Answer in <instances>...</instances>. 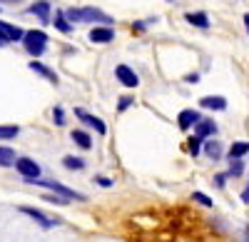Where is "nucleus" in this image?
Returning <instances> with one entry per match:
<instances>
[{"instance_id":"f8f14e48","label":"nucleus","mask_w":249,"mask_h":242,"mask_svg":"<svg viewBox=\"0 0 249 242\" xmlns=\"http://www.w3.org/2000/svg\"><path fill=\"white\" fill-rule=\"evenodd\" d=\"M30 13L37 15L43 23H50V3H48V0H37V3H33L30 5Z\"/></svg>"},{"instance_id":"393cba45","label":"nucleus","mask_w":249,"mask_h":242,"mask_svg":"<svg viewBox=\"0 0 249 242\" xmlns=\"http://www.w3.org/2000/svg\"><path fill=\"white\" fill-rule=\"evenodd\" d=\"M192 200H197V203H199V205H204V207H212V205H214V203H212V200L207 197L204 192H195V195H192Z\"/></svg>"},{"instance_id":"6ab92c4d","label":"nucleus","mask_w":249,"mask_h":242,"mask_svg":"<svg viewBox=\"0 0 249 242\" xmlns=\"http://www.w3.org/2000/svg\"><path fill=\"white\" fill-rule=\"evenodd\" d=\"M55 28H57L60 33H72V23H68L65 13H57V15H55Z\"/></svg>"},{"instance_id":"4be33fe9","label":"nucleus","mask_w":249,"mask_h":242,"mask_svg":"<svg viewBox=\"0 0 249 242\" xmlns=\"http://www.w3.org/2000/svg\"><path fill=\"white\" fill-rule=\"evenodd\" d=\"M242 170H244V163H242V157H232V165H230V177H239L242 175Z\"/></svg>"},{"instance_id":"f3484780","label":"nucleus","mask_w":249,"mask_h":242,"mask_svg":"<svg viewBox=\"0 0 249 242\" xmlns=\"http://www.w3.org/2000/svg\"><path fill=\"white\" fill-rule=\"evenodd\" d=\"M15 150L13 148H3L0 145V168H10V165H15Z\"/></svg>"},{"instance_id":"b1692460","label":"nucleus","mask_w":249,"mask_h":242,"mask_svg":"<svg viewBox=\"0 0 249 242\" xmlns=\"http://www.w3.org/2000/svg\"><path fill=\"white\" fill-rule=\"evenodd\" d=\"M187 148H190V155L197 157V155H199V148H202V137H197V135L190 137V145H187Z\"/></svg>"},{"instance_id":"20e7f679","label":"nucleus","mask_w":249,"mask_h":242,"mask_svg":"<svg viewBox=\"0 0 249 242\" xmlns=\"http://www.w3.org/2000/svg\"><path fill=\"white\" fill-rule=\"evenodd\" d=\"M15 170L23 175L25 180H33V177H40V165L30 157H18L15 160Z\"/></svg>"},{"instance_id":"a878e982","label":"nucleus","mask_w":249,"mask_h":242,"mask_svg":"<svg viewBox=\"0 0 249 242\" xmlns=\"http://www.w3.org/2000/svg\"><path fill=\"white\" fill-rule=\"evenodd\" d=\"M53 117H55V125H65V112H62V108H55Z\"/></svg>"},{"instance_id":"cd10ccee","label":"nucleus","mask_w":249,"mask_h":242,"mask_svg":"<svg viewBox=\"0 0 249 242\" xmlns=\"http://www.w3.org/2000/svg\"><path fill=\"white\" fill-rule=\"evenodd\" d=\"M132 105V97H120V110H127Z\"/></svg>"},{"instance_id":"7c9ffc66","label":"nucleus","mask_w":249,"mask_h":242,"mask_svg":"<svg viewBox=\"0 0 249 242\" xmlns=\"http://www.w3.org/2000/svg\"><path fill=\"white\" fill-rule=\"evenodd\" d=\"M242 197H244V203H249V190H244V192H242Z\"/></svg>"},{"instance_id":"473e14b6","label":"nucleus","mask_w":249,"mask_h":242,"mask_svg":"<svg viewBox=\"0 0 249 242\" xmlns=\"http://www.w3.org/2000/svg\"><path fill=\"white\" fill-rule=\"evenodd\" d=\"M170 3H175V0H170Z\"/></svg>"},{"instance_id":"2eb2a0df","label":"nucleus","mask_w":249,"mask_h":242,"mask_svg":"<svg viewBox=\"0 0 249 242\" xmlns=\"http://www.w3.org/2000/svg\"><path fill=\"white\" fill-rule=\"evenodd\" d=\"M72 140H75V145H80L82 150H90L92 148V137L88 135V132H82V130H72V135H70Z\"/></svg>"},{"instance_id":"4468645a","label":"nucleus","mask_w":249,"mask_h":242,"mask_svg":"<svg viewBox=\"0 0 249 242\" xmlns=\"http://www.w3.org/2000/svg\"><path fill=\"white\" fill-rule=\"evenodd\" d=\"M30 70H35V73H40L43 77H48L50 83H57L55 70H50V68H48V65H43V63H37V60H33V63H30Z\"/></svg>"},{"instance_id":"2f4dec72","label":"nucleus","mask_w":249,"mask_h":242,"mask_svg":"<svg viewBox=\"0 0 249 242\" xmlns=\"http://www.w3.org/2000/svg\"><path fill=\"white\" fill-rule=\"evenodd\" d=\"M244 25H247V33H249V13L244 15Z\"/></svg>"},{"instance_id":"c85d7f7f","label":"nucleus","mask_w":249,"mask_h":242,"mask_svg":"<svg viewBox=\"0 0 249 242\" xmlns=\"http://www.w3.org/2000/svg\"><path fill=\"white\" fill-rule=\"evenodd\" d=\"M97 183H100L102 187H110V185H112V183H110V180H107V177H97Z\"/></svg>"},{"instance_id":"6e6552de","label":"nucleus","mask_w":249,"mask_h":242,"mask_svg":"<svg viewBox=\"0 0 249 242\" xmlns=\"http://www.w3.org/2000/svg\"><path fill=\"white\" fill-rule=\"evenodd\" d=\"M217 132V125H214V120H207V117H199L197 120V125H195V135L197 137H210V135H214Z\"/></svg>"},{"instance_id":"1a4fd4ad","label":"nucleus","mask_w":249,"mask_h":242,"mask_svg":"<svg viewBox=\"0 0 249 242\" xmlns=\"http://www.w3.org/2000/svg\"><path fill=\"white\" fill-rule=\"evenodd\" d=\"M202 115L197 112V110H182L179 112V117H177V125L182 128V130H190L192 125H197V120H199Z\"/></svg>"},{"instance_id":"f03ea898","label":"nucleus","mask_w":249,"mask_h":242,"mask_svg":"<svg viewBox=\"0 0 249 242\" xmlns=\"http://www.w3.org/2000/svg\"><path fill=\"white\" fill-rule=\"evenodd\" d=\"M23 43H25V50L33 55V57H40L48 48V35L43 30H28L23 35Z\"/></svg>"},{"instance_id":"7ed1b4c3","label":"nucleus","mask_w":249,"mask_h":242,"mask_svg":"<svg viewBox=\"0 0 249 242\" xmlns=\"http://www.w3.org/2000/svg\"><path fill=\"white\" fill-rule=\"evenodd\" d=\"M28 183L30 185H37V187H48L50 192L62 195V197H68V200H85V195H82V192H75V190L60 185V183H53V180H37V177H33V180H28Z\"/></svg>"},{"instance_id":"f257e3e1","label":"nucleus","mask_w":249,"mask_h":242,"mask_svg":"<svg viewBox=\"0 0 249 242\" xmlns=\"http://www.w3.org/2000/svg\"><path fill=\"white\" fill-rule=\"evenodd\" d=\"M65 18L70 23H102V25L112 23V18L105 15L102 10H97V8H80V10L70 8V10H65Z\"/></svg>"},{"instance_id":"5701e85b","label":"nucleus","mask_w":249,"mask_h":242,"mask_svg":"<svg viewBox=\"0 0 249 242\" xmlns=\"http://www.w3.org/2000/svg\"><path fill=\"white\" fill-rule=\"evenodd\" d=\"M62 163H65L68 170H82V168H85V163H82L80 157H72V155H68L65 160H62Z\"/></svg>"},{"instance_id":"bb28decb","label":"nucleus","mask_w":249,"mask_h":242,"mask_svg":"<svg viewBox=\"0 0 249 242\" xmlns=\"http://www.w3.org/2000/svg\"><path fill=\"white\" fill-rule=\"evenodd\" d=\"M227 177H230V175H217V177H214V185H217V187H224V185H227Z\"/></svg>"},{"instance_id":"9b49d317","label":"nucleus","mask_w":249,"mask_h":242,"mask_svg":"<svg viewBox=\"0 0 249 242\" xmlns=\"http://www.w3.org/2000/svg\"><path fill=\"white\" fill-rule=\"evenodd\" d=\"M199 105L207 108V110H227V100L219 97V95H207L199 100Z\"/></svg>"},{"instance_id":"dca6fc26","label":"nucleus","mask_w":249,"mask_h":242,"mask_svg":"<svg viewBox=\"0 0 249 242\" xmlns=\"http://www.w3.org/2000/svg\"><path fill=\"white\" fill-rule=\"evenodd\" d=\"M187 23H192L197 28H210V18H207V13H187Z\"/></svg>"},{"instance_id":"423d86ee","label":"nucleus","mask_w":249,"mask_h":242,"mask_svg":"<svg viewBox=\"0 0 249 242\" xmlns=\"http://www.w3.org/2000/svg\"><path fill=\"white\" fill-rule=\"evenodd\" d=\"M115 75H117V80H120L124 88H137V85H140L137 73H135L132 68H127V65H117V68H115Z\"/></svg>"},{"instance_id":"9d476101","label":"nucleus","mask_w":249,"mask_h":242,"mask_svg":"<svg viewBox=\"0 0 249 242\" xmlns=\"http://www.w3.org/2000/svg\"><path fill=\"white\" fill-rule=\"evenodd\" d=\"M90 40L92 43H110V40H115V30L112 28H92L90 30Z\"/></svg>"},{"instance_id":"c756f323","label":"nucleus","mask_w":249,"mask_h":242,"mask_svg":"<svg viewBox=\"0 0 249 242\" xmlns=\"http://www.w3.org/2000/svg\"><path fill=\"white\" fill-rule=\"evenodd\" d=\"M3 45H8V37H5L3 33H0V48H3Z\"/></svg>"},{"instance_id":"412c9836","label":"nucleus","mask_w":249,"mask_h":242,"mask_svg":"<svg viewBox=\"0 0 249 242\" xmlns=\"http://www.w3.org/2000/svg\"><path fill=\"white\" fill-rule=\"evenodd\" d=\"M249 152V143H234L232 148H230V160L232 157H244Z\"/></svg>"},{"instance_id":"aec40b11","label":"nucleus","mask_w":249,"mask_h":242,"mask_svg":"<svg viewBox=\"0 0 249 242\" xmlns=\"http://www.w3.org/2000/svg\"><path fill=\"white\" fill-rule=\"evenodd\" d=\"M20 135V128L18 125H0V140H13Z\"/></svg>"},{"instance_id":"a211bd4d","label":"nucleus","mask_w":249,"mask_h":242,"mask_svg":"<svg viewBox=\"0 0 249 242\" xmlns=\"http://www.w3.org/2000/svg\"><path fill=\"white\" fill-rule=\"evenodd\" d=\"M204 152H207V157H212V160H219V155H222V145L217 143V140H210V143L204 145Z\"/></svg>"},{"instance_id":"ddd939ff","label":"nucleus","mask_w":249,"mask_h":242,"mask_svg":"<svg viewBox=\"0 0 249 242\" xmlns=\"http://www.w3.org/2000/svg\"><path fill=\"white\" fill-rule=\"evenodd\" d=\"M0 33L8 37V43H13V40H23V35H25L20 28H15V25H10V23H3V20H0Z\"/></svg>"},{"instance_id":"0eeeda50","label":"nucleus","mask_w":249,"mask_h":242,"mask_svg":"<svg viewBox=\"0 0 249 242\" xmlns=\"http://www.w3.org/2000/svg\"><path fill=\"white\" fill-rule=\"evenodd\" d=\"M75 115L82 120L85 125H90V128H95V132H100V135H105L107 132V128H105V123H102L100 117H95V115H90V112H85V110H75Z\"/></svg>"},{"instance_id":"39448f33","label":"nucleus","mask_w":249,"mask_h":242,"mask_svg":"<svg viewBox=\"0 0 249 242\" xmlns=\"http://www.w3.org/2000/svg\"><path fill=\"white\" fill-rule=\"evenodd\" d=\"M20 212H23V215H28V217H33L35 220V223L37 225H43L45 230H50V227H55V225H60V220L55 217H48L45 212H40V210H35V207H28V205H23V207H20Z\"/></svg>"}]
</instances>
